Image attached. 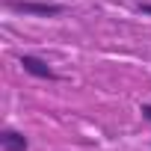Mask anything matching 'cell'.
I'll use <instances>...</instances> for the list:
<instances>
[{
  "instance_id": "277c9868",
  "label": "cell",
  "mask_w": 151,
  "mask_h": 151,
  "mask_svg": "<svg viewBox=\"0 0 151 151\" xmlns=\"http://www.w3.org/2000/svg\"><path fill=\"white\" fill-rule=\"evenodd\" d=\"M139 113H142V116L151 122V104H142V107H139Z\"/></svg>"
},
{
  "instance_id": "6da1fadb",
  "label": "cell",
  "mask_w": 151,
  "mask_h": 151,
  "mask_svg": "<svg viewBox=\"0 0 151 151\" xmlns=\"http://www.w3.org/2000/svg\"><path fill=\"white\" fill-rule=\"evenodd\" d=\"M6 9L24 12V15H42V18H50V15H62L65 12L62 3H36V0H6Z\"/></svg>"
},
{
  "instance_id": "3957f363",
  "label": "cell",
  "mask_w": 151,
  "mask_h": 151,
  "mask_svg": "<svg viewBox=\"0 0 151 151\" xmlns=\"http://www.w3.org/2000/svg\"><path fill=\"white\" fill-rule=\"evenodd\" d=\"M0 148H3V151H27L30 148V139L21 130L3 127V130H0Z\"/></svg>"
},
{
  "instance_id": "7a4b0ae2",
  "label": "cell",
  "mask_w": 151,
  "mask_h": 151,
  "mask_svg": "<svg viewBox=\"0 0 151 151\" xmlns=\"http://www.w3.org/2000/svg\"><path fill=\"white\" fill-rule=\"evenodd\" d=\"M18 62L24 65L27 74H33V77H39V80H56V71H53L45 59H39V56H33V53H21Z\"/></svg>"
},
{
  "instance_id": "5b68a950",
  "label": "cell",
  "mask_w": 151,
  "mask_h": 151,
  "mask_svg": "<svg viewBox=\"0 0 151 151\" xmlns=\"http://www.w3.org/2000/svg\"><path fill=\"white\" fill-rule=\"evenodd\" d=\"M139 12L142 15H151V3H139Z\"/></svg>"
}]
</instances>
